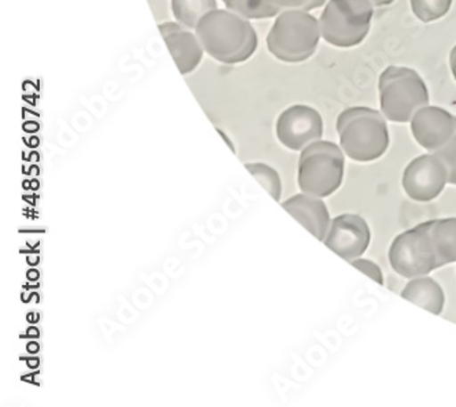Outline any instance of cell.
<instances>
[{
	"instance_id": "6da1fadb",
	"label": "cell",
	"mask_w": 456,
	"mask_h": 407,
	"mask_svg": "<svg viewBox=\"0 0 456 407\" xmlns=\"http://www.w3.org/2000/svg\"><path fill=\"white\" fill-rule=\"evenodd\" d=\"M392 269L406 279L456 262V218H437L400 233L389 247Z\"/></svg>"
},
{
	"instance_id": "7a4b0ae2",
	"label": "cell",
	"mask_w": 456,
	"mask_h": 407,
	"mask_svg": "<svg viewBox=\"0 0 456 407\" xmlns=\"http://www.w3.org/2000/svg\"><path fill=\"white\" fill-rule=\"evenodd\" d=\"M195 33L206 54L225 65L246 62L258 48V35L249 20L229 9L208 12Z\"/></svg>"
},
{
	"instance_id": "3957f363",
	"label": "cell",
	"mask_w": 456,
	"mask_h": 407,
	"mask_svg": "<svg viewBox=\"0 0 456 407\" xmlns=\"http://www.w3.org/2000/svg\"><path fill=\"white\" fill-rule=\"evenodd\" d=\"M336 128L341 149L354 161H376L388 150V126L382 114L374 109H346L338 117Z\"/></svg>"
},
{
	"instance_id": "277c9868",
	"label": "cell",
	"mask_w": 456,
	"mask_h": 407,
	"mask_svg": "<svg viewBox=\"0 0 456 407\" xmlns=\"http://www.w3.org/2000/svg\"><path fill=\"white\" fill-rule=\"evenodd\" d=\"M321 37L320 21L314 15L300 10H285L277 15L269 30L267 50L281 62H305L314 55Z\"/></svg>"
},
{
	"instance_id": "5b68a950",
	"label": "cell",
	"mask_w": 456,
	"mask_h": 407,
	"mask_svg": "<svg viewBox=\"0 0 456 407\" xmlns=\"http://www.w3.org/2000/svg\"><path fill=\"white\" fill-rule=\"evenodd\" d=\"M379 104L387 119L411 121L419 109L429 103V91L421 76L403 66H389L379 76Z\"/></svg>"
},
{
	"instance_id": "8992f818",
	"label": "cell",
	"mask_w": 456,
	"mask_h": 407,
	"mask_svg": "<svg viewBox=\"0 0 456 407\" xmlns=\"http://www.w3.org/2000/svg\"><path fill=\"white\" fill-rule=\"evenodd\" d=\"M344 159L340 147L317 140L302 150L297 165V184L302 192L318 198L330 197L343 183Z\"/></svg>"
},
{
	"instance_id": "52a82bcc",
	"label": "cell",
	"mask_w": 456,
	"mask_h": 407,
	"mask_svg": "<svg viewBox=\"0 0 456 407\" xmlns=\"http://www.w3.org/2000/svg\"><path fill=\"white\" fill-rule=\"evenodd\" d=\"M373 12L369 0H330L321 14V35L335 47H355L370 32Z\"/></svg>"
},
{
	"instance_id": "ba28073f",
	"label": "cell",
	"mask_w": 456,
	"mask_h": 407,
	"mask_svg": "<svg viewBox=\"0 0 456 407\" xmlns=\"http://www.w3.org/2000/svg\"><path fill=\"white\" fill-rule=\"evenodd\" d=\"M448 184V170L436 154H424L412 159L404 169V192L415 202H430L439 197Z\"/></svg>"
},
{
	"instance_id": "9c48e42d",
	"label": "cell",
	"mask_w": 456,
	"mask_h": 407,
	"mask_svg": "<svg viewBox=\"0 0 456 407\" xmlns=\"http://www.w3.org/2000/svg\"><path fill=\"white\" fill-rule=\"evenodd\" d=\"M276 134L282 146L292 151H302L322 137V117L310 106L294 104L277 118Z\"/></svg>"
},
{
	"instance_id": "30bf717a",
	"label": "cell",
	"mask_w": 456,
	"mask_h": 407,
	"mask_svg": "<svg viewBox=\"0 0 456 407\" xmlns=\"http://www.w3.org/2000/svg\"><path fill=\"white\" fill-rule=\"evenodd\" d=\"M371 233L368 223L361 216H338L330 223L323 243L346 261L361 258L370 244Z\"/></svg>"
},
{
	"instance_id": "8fae6325",
	"label": "cell",
	"mask_w": 456,
	"mask_h": 407,
	"mask_svg": "<svg viewBox=\"0 0 456 407\" xmlns=\"http://www.w3.org/2000/svg\"><path fill=\"white\" fill-rule=\"evenodd\" d=\"M456 131V117L437 106H425L414 114L411 132L419 146L429 152L439 151Z\"/></svg>"
},
{
	"instance_id": "7c38bea8",
	"label": "cell",
	"mask_w": 456,
	"mask_h": 407,
	"mask_svg": "<svg viewBox=\"0 0 456 407\" xmlns=\"http://www.w3.org/2000/svg\"><path fill=\"white\" fill-rule=\"evenodd\" d=\"M158 29L177 65L178 72L184 76L195 72L205 54L198 35L177 21L162 22L158 25Z\"/></svg>"
},
{
	"instance_id": "4fadbf2b",
	"label": "cell",
	"mask_w": 456,
	"mask_h": 407,
	"mask_svg": "<svg viewBox=\"0 0 456 407\" xmlns=\"http://www.w3.org/2000/svg\"><path fill=\"white\" fill-rule=\"evenodd\" d=\"M281 205L308 232L318 240L323 241L332 221L330 210L321 198L302 192L285 200Z\"/></svg>"
},
{
	"instance_id": "5bb4252c",
	"label": "cell",
	"mask_w": 456,
	"mask_h": 407,
	"mask_svg": "<svg viewBox=\"0 0 456 407\" xmlns=\"http://www.w3.org/2000/svg\"><path fill=\"white\" fill-rule=\"evenodd\" d=\"M402 297L436 315L442 314L444 310V291L439 282L428 276L414 277L410 280L402 291Z\"/></svg>"
},
{
	"instance_id": "9a60e30c",
	"label": "cell",
	"mask_w": 456,
	"mask_h": 407,
	"mask_svg": "<svg viewBox=\"0 0 456 407\" xmlns=\"http://www.w3.org/2000/svg\"><path fill=\"white\" fill-rule=\"evenodd\" d=\"M216 9H218L216 0H172V12L175 21L188 29L195 30L199 21Z\"/></svg>"
},
{
	"instance_id": "2e32d148",
	"label": "cell",
	"mask_w": 456,
	"mask_h": 407,
	"mask_svg": "<svg viewBox=\"0 0 456 407\" xmlns=\"http://www.w3.org/2000/svg\"><path fill=\"white\" fill-rule=\"evenodd\" d=\"M228 9L249 21L273 19L281 12L273 0H233Z\"/></svg>"
},
{
	"instance_id": "e0dca14e",
	"label": "cell",
	"mask_w": 456,
	"mask_h": 407,
	"mask_svg": "<svg viewBox=\"0 0 456 407\" xmlns=\"http://www.w3.org/2000/svg\"><path fill=\"white\" fill-rule=\"evenodd\" d=\"M246 169L254 175V179L265 188L267 193L276 202L281 199L282 184L280 175L276 169H273L269 165L262 164V162H254V164L244 165Z\"/></svg>"
},
{
	"instance_id": "ac0fdd59",
	"label": "cell",
	"mask_w": 456,
	"mask_h": 407,
	"mask_svg": "<svg viewBox=\"0 0 456 407\" xmlns=\"http://www.w3.org/2000/svg\"><path fill=\"white\" fill-rule=\"evenodd\" d=\"M412 12L419 21L429 24L450 12L452 0H410Z\"/></svg>"
},
{
	"instance_id": "d6986e66",
	"label": "cell",
	"mask_w": 456,
	"mask_h": 407,
	"mask_svg": "<svg viewBox=\"0 0 456 407\" xmlns=\"http://www.w3.org/2000/svg\"><path fill=\"white\" fill-rule=\"evenodd\" d=\"M433 154L437 155L444 162L448 170V183L456 185V131L450 142Z\"/></svg>"
},
{
	"instance_id": "ffe728a7",
	"label": "cell",
	"mask_w": 456,
	"mask_h": 407,
	"mask_svg": "<svg viewBox=\"0 0 456 407\" xmlns=\"http://www.w3.org/2000/svg\"><path fill=\"white\" fill-rule=\"evenodd\" d=\"M281 12L285 10H300V12H310L318 9L326 4V0H273Z\"/></svg>"
},
{
	"instance_id": "44dd1931",
	"label": "cell",
	"mask_w": 456,
	"mask_h": 407,
	"mask_svg": "<svg viewBox=\"0 0 456 407\" xmlns=\"http://www.w3.org/2000/svg\"><path fill=\"white\" fill-rule=\"evenodd\" d=\"M351 264H353L354 268L363 272L364 274H368L369 277H371L374 281L379 282L381 286L384 284V276H382L381 269H379V265L374 264L373 261H369V259L364 258H356L354 259Z\"/></svg>"
},
{
	"instance_id": "7402d4cb",
	"label": "cell",
	"mask_w": 456,
	"mask_h": 407,
	"mask_svg": "<svg viewBox=\"0 0 456 407\" xmlns=\"http://www.w3.org/2000/svg\"><path fill=\"white\" fill-rule=\"evenodd\" d=\"M450 66H451V72H452L453 78L456 80V45L455 47L451 50L450 54Z\"/></svg>"
},
{
	"instance_id": "603a6c76",
	"label": "cell",
	"mask_w": 456,
	"mask_h": 407,
	"mask_svg": "<svg viewBox=\"0 0 456 407\" xmlns=\"http://www.w3.org/2000/svg\"><path fill=\"white\" fill-rule=\"evenodd\" d=\"M218 131V134L223 136L224 142H225L226 144H228L229 149L232 150V151L236 152V149H234L233 143H232L231 139H229L228 134H225V132L223 131V129H216Z\"/></svg>"
},
{
	"instance_id": "cb8c5ba5",
	"label": "cell",
	"mask_w": 456,
	"mask_h": 407,
	"mask_svg": "<svg viewBox=\"0 0 456 407\" xmlns=\"http://www.w3.org/2000/svg\"><path fill=\"white\" fill-rule=\"evenodd\" d=\"M373 6L382 7V6H389V4H394L395 0H369Z\"/></svg>"
},
{
	"instance_id": "d4e9b609",
	"label": "cell",
	"mask_w": 456,
	"mask_h": 407,
	"mask_svg": "<svg viewBox=\"0 0 456 407\" xmlns=\"http://www.w3.org/2000/svg\"><path fill=\"white\" fill-rule=\"evenodd\" d=\"M221 2H224V4H225L226 9H228V7L231 6L232 2H233V0H221Z\"/></svg>"
}]
</instances>
